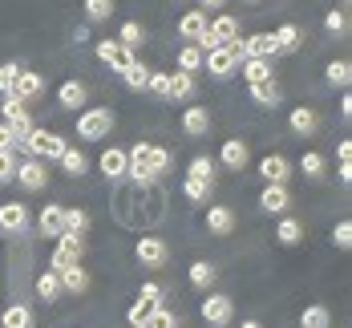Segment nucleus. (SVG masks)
I'll use <instances>...</instances> for the list:
<instances>
[{
    "instance_id": "obj_19",
    "label": "nucleus",
    "mask_w": 352,
    "mask_h": 328,
    "mask_svg": "<svg viewBox=\"0 0 352 328\" xmlns=\"http://www.w3.org/2000/svg\"><path fill=\"white\" fill-rule=\"evenodd\" d=\"M243 81L247 85H255V81H272V61H259V57H247L243 65Z\"/></svg>"
},
{
    "instance_id": "obj_44",
    "label": "nucleus",
    "mask_w": 352,
    "mask_h": 328,
    "mask_svg": "<svg viewBox=\"0 0 352 328\" xmlns=\"http://www.w3.org/2000/svg\"><path fill=\"white\" fill-rule=\"evenodd\" d=\"M142 328H178V320L166 312V308H154V312L146 316V325H142Z\"/></svg>"
},
{
    "instance_id": "obj_28",
    "label": "nucleus",
    "mask_w": 352,
    "mask_h": 328,
    "mask_svg": "<svg viewBox=\"0 0 352 328\" xmlns=\"http://www.w3.org/2000/svg\"><path fill=\"white\" fill-rule=\"evenodd\" d=\"M182 190H186V199H190V203H211V182H207V179H190V175H186Z\"/></svg>"
},
{
    "instance_id": "obj_6",
    "label": "nucleus",
    "mask_w": 352,
    "mask_h": 328,
    "mask_svg": "<svg viewBox=\"0 0 352 328\" xmlns=\"http://www.w3.org/2000/svg\"><path fill=\"white\" fill-rule=\"evenodd\" d=\"M73 263H81V239L77 235H61L57 252H53V272H65Z\"/></svg>"
},
{
    "instance_id": "obj_49",
    "label": "nucleus",
    "mask_w": 352,
    "mask_h": 328,
    "mask_svg": "<svg viewBox=\"0 0 352 328\" xmlns=\"http://www.w3.org/2000/svg\"><path fill=\"white\" fill-rule=\"evenodd\" d=\"M16 73H21V65H0V94H12Z\"/></svg>"
},
{
    "instance_id": "obj_31",
    "label": "nucleus",
    "mask_w": 352,
    "mask_h": 328,
    "mask_svg": "<svg viewBox=\"0 0 352 328\" xmlns=\"http://www.w3.org/2000/svg\"><path fill=\"white\" fill-rule=\"evenodd\" d=\"M276 235H280V243H287V248H296V243L304 239V223H300V219H283Z\"/></svg>"
},
{
    "instance_id": "obj_38",
    "label": "nucleus",
    "mask_w": 352,
    "mask_h": 328,
    "mask_svg": "<svg viewBox=\"0 0 352 328\" xmlns=\"http://www.w3.org/2000/svg\"><path fill=\"white\" fill-rule=\"evenodd\" d=\"M122 77H126V85H130V89H146V81H150V69H146L142 61H134V65L122 73Z\"/></svg>"
},
{
    "instance_id": "obj_26",
    "label": "nucleus",
    "mask_w": 352,
    "mask_h": 328,
    "mask_svg": "<svg viewBox=\"0 0 352 328\" xmlns=\"http://www.w3.org/2000/svg\"><path fill=\"white\" fill-rule=\"evenodd\" d=\"M199 69H203V49H199V45H186V49L178 53V73H190V77H195Z\"/></svg>"
},
{
    "instance_id": "obj_4",
    "label": "nucleus",
    "mask_w": 352,
    "mask_h": 328,
    "mask_svg": "<svg viewBox=\"0 0 352 328\" xmlns=\"http://www.w3.org/2000/svg\"><path fill=\"white\" fill-rule=\"evenodd\" d=\"M12 179L21 182L25 190H45L49 171H45V162H41V158H29V162H16V175H12Z\"/></svg>"
},
{
    "instance_id": "obj_30",
    "label": "nucleus",
    "mask_w": 352,
    "mask_h": 328,
    "mask_svg": "<svg viewBox=\"0 0 352 328\" xmlns=\"http://www.w3.org/2000/svg\"><path fill=\"white\" fill-rule=\"evenodd\" d=\"M170 98H178V102L195 98V77L190 73H170Z\"/></svg>"
},
{
    "instance_id": "obj_47",
    "label": "nucleus",
    "mask_w": 352,
    "mask_h": 328,
    "mask_svg": "<svg viewBox=\"0 0 352 328\" xmlns=\"http://www.w3.org/2000/svg\"><path fill=\"white\" fill-rule=\"evenodd\" d=\"M4 122H12V118H21V113H29V109H25V102H21V98H12V94H4Z\"/></svg>"
},
{
    "instance_id": "obj_20",
    "label": "nucleus",
    "mask_w": 352,
    "mask_h": 328,
    "mask_svg": "<svg viewBox=\"0 0 352 328\" xmlns=\"http://www.w3.org/2000/svg\"><path fill=\"white\" fill-rule=\"evenodd\" d=\"M251 102H259V106H280V85L276 81H255L251 85Z\"/></svg>"
},
{
    "instance_id": "obj_34",
    "label": "nucleus",
    "mask_w": 352,
    "mask_h": 328,
    "mask_svg": "<svg viewBox=\"0 0 352 328\" xmlns=\"http://www.w3.org/2000/svg\"><path fill=\"white\" fill-rule=\"evenodd\" d=\"M162 296H166V288H162V284H142V292H138V304H142V308H150V312H154V308H162Z\"/></svg>"
},
{
    "instance_id": "obj_24",
    "label": "nucleus",
    "mask_w": 352,
    "mask_h": 328,
    "mask_svg": "<svg viewBox=\"0 0 352 328\" xmlns=\"http://www.w3.org/2000/svg\"><path fill=\"white\" fill-rule=\"evenodd\" d=\"M300 328H332V312H328L324 304H312V308H304Z\"/></svg>"
},
{
    "instance_id": "obj_18",
    "label": "nucleus",
    "mask_w": 352,
    "mask_h": 328,
    "mask_svg": "<svg viewBox=\"0 0 352 328\" xmlns=\"http://www.w3.org/2000/svg\"><path fill=\"white\" fill-rule=\"evenodd\" d=\"M57 276H61V288H65V292H77V296H81V292L89 288V276H85V267H81V263H73V267L57 272Z\"/></svg>"
},
{
    "instance_id": "obj_3",
    "label": "nucleus",
    "mask_w": 352,
    "mask_h": 328,
    "mask_svg": "<svg viewBox=\"0 0 352 328\" xmlns=\"http://www.w3.org/2000/svg\"><path fill=\"white\" fill-rule=\"evenodd\" d=\"M231 316H235L231 296H207V300H203V320H207V325L227 328V325H231Z\"/></svg>"
},
{
    "instance_id": "obj_54",
    "label": "nucleus",
    "mask_w": 352,
    "mask_h": 328,
    "mask_svg": "<svg viewBox=\"0 0 352 328\" xmlns=\"http://www.w3.org/2000/svg\"><path fill=\"white\" fill-rule=\"evenodd\" d=\"M239 328H263V325H259V320H243Z\"/></svg>"
},
{
    "instance_id": "obj_48",
    "label": "nucleus",
    "mask_w": 352,
    "mask_h": 328,
    "mask_svg": "<svg viewBox=\"0 0 352 328\" xmlns=\"http://www.w3.org/2000/svg\"><path fill=\"white\" fill-rule=\"evenodd\" d=\"M332 243H336L340 252L352 243V223H349V219H344V223H336V231H332Z\"/></svg>"
},
{
    "instance_id": "obj_25",
    "label": "nucleus",
    "mask_w": 352,
    "mask_h": 328,
    "mask_svg": "<svg viewBox=\"0 0 352 328\" xmlns=\"http://www.w3.org/2000/svg\"><path fill=\"white\" fill-rule=\"evenodd\" d=\"M287 122H292V130H296V134H304V138H308V134L316 130V113H312L308 106H296Z\"/></svg>"
},
{
    "instance_id": "obj_13",
    "label": "nucleus",
    "mask_w": 352,
    "mask_h": 328,
    "mask_svg": "<svg viewBox=\"0 0 352 328\" xmlns=\"http://www.w3.org/2000/svg\"><path fill=\"white\" fill-rule=\"evenodd\" d=\"M207 231H211V235H231V231H235V215H231V207H223V203L207 207Z\"/></svg>"
},
{
    "instance_id": "obj_37",
    "label": "nucleus",
    "mask_w": 352,
    "mask_h": 328,
    "mask_svg": "<svg viewBox=\"0 0 352 328\" xmlns=\"http://www.w3.org/2000/svg\"><path fill=\"white\" fill-rule=\"evenodd\" d=\"M166 166H170V150H166V146H150V175L158 179Z\"/></svg>"
},
{
    "instance_id": "obj_14",
    "label": "nucleus",
    "mask_w": 352,
    "mask_h": 328,
    "mask_svg": "<svg viewBox=\"0 0 352 328\" xmlns=\"http://www.w3.org/2000/svg\"><path fill=\"white\" fill-rule=\"evenodd\" d=\"M178 33H182V41L199 45V41L207 36V12H186V17L178 21Z\"/></svg>"
},
{
    "instance_id": "obj_52",
    "label": "nucleus",
    "mask_w": 352,
    "mask_h": 328,
    "mask_svg": "<svg viewBox=\"0 0 352 328\" xmlns=\"http://www.w3.org/2000/svg\"><path fill=\"white\" fill-rule=\"evenodd\" d=\"M113 49H118V41H98V61H109Z\"/></svg>"
},
{
    "instance_id": "obj_39",
    "label": "nucleus",
    "mask_w": 352,
    "mask_h": 328,
    "mask_svg": "<svg viewBox=\"0 0 352 328\" xmlns=\"http://www.w3.org/2000/svg\"><path fill=\"white\" fill-rule=\"evenodd\" d=\"M134 61H138V57H134V49H122V45H118V49H113V57H109L106 65H109V69H118V73H126Z\"/></svg>"
},
{
    "instance_id": "obj_46",
    "label": "nucleus",
    "mask_w": 352,
    "mask_h": 328,
    "mask_svg": "<svg viewBox=\"0 0 352 328\" xmlns=\"http://www.w3.org/2000/svg\"><path fill=\"white\" fill-rule=\"evenodd\" d=\"M324 29H328V33H344V29H349V17H344V8H332V12L324 17Z\"/></svg>"
},
{
    "instance_id": "obj_27",
    "label": "nucleus",
    "mask_w": 352,
    "mask_h": 328,
    "mask_svg": "<svg viewBox=\"0 0 352 328\" xmlns=\"http://www.w3.org/2000/svg\"><path fill=\"white\" fill-rule=\"evenodd\" d=\"M272 36H276V49H280V53H296V49H300V29H296V25H280Z\"/></svg>"
},
{
    "instance_id": "obj_11",
    "label": "nucleus",
    "mask_w": 352,
    "mask_h": 328,
    "mask_svg": "<svg viewBox=\"0 0 352 328\" xmlns=\"http://www.w3.org/2000/svg\"><path fill=\"white\" fill-rule=\"evenodd\" d=\"M287 203H292V199H287V186H276V182H267L263 195H259V207H263L267 215H283Z\"/></svg>"
},
{
    "instance_id": "obj_55",
    "label": "nucleus",
    "mask_w": 352,
    "mask_h": 328,
    "mask_svg": "<svg viewBox=\"0 0 352 328\" xmlns=\"http://www.w3.org/2000/svg\"><path fill=\"white\" fill-rule=\"evenodd\" d=\"M203 4H207V8H219V4H223V0H203Z\"/></svg>"
},
{
    "instance_id": "obj_5",
    "label": "nucleus",
    "mask_w": 352,
    "mask_h": 328,
    "mask_svg": "<svg viewBox=\"0 0 352 328\" xmlns=\"http://www.w3.org/2000/svg\"><path fill=\"white\" fill-rule=\"evenodd\" d=\"M203 69L223 81V77H231V73L239 69V61H235L231 49H211V53H203Z\"/></svg>"
},
{
    "instance_id": "obj_40",
    "label": "nucleus",
    "mask_w": 352,
    "mask_h": 328,
    "mask_svg": "<svg viewBox=\"0 0 352 328\" xmlns=\"http://www.w3.org/2000/svg\"><path fill=\"white\" fill-rule=\"evenodd\" d=\"M186 175H190V179H207V182H211L214 179V162L207 158V154H199V158L190 162V171H186Z\"/></svg>"
},
{
    "instance_id": "obj_15",
    "label": "nucleus",
    "mask_w": 352,
    "mask_h": 328,
    "mask_svg": "<svg viewBox=\"0 0 352 328\" xmlns=\"http://www.w3.org/2000/svg\"><path fill=\"white\" fill-rule=\"evenodd\" d=\"M219 162H223L227 171H243L247 166V146L239 142V138H227L223 150H219Z\"/></svg>"
},
{
    "instance_id": "obj_29",
    "label": "nucleus",
    "mask_w": 352,
    "mask_h": 328,
    "mask_svg": "<svg viewBox=\"0 0 352 328\" xmlns=\"http://www.w3.org/2000/svg\"><path fill=\"white\" fill-rule=\"evenodd\" d=\"M190 284H195V288H211L214 284V263L195 259V263H190Z\"/></svg>"
},
{
    "instance_id": "obj_23",
    "label": "nucleus",
    "mask_w": 352,
    "mask_h": 328,
    "mask_svg": "<svg viewBox=\"0 0 352 328\" xmlns=\"http://www.w3.org/2000/svg\"><path fill=\"white\" fill-rule=\"evenodd\" d=\"M65 150H69V142H65L61 134H49V130H45V142H41V158H45V162H61Z\"/></svg>"
},
{
    "instance_id": "obj_33",
    "label": "nucleus",
    "mask_w": 352,
    "mask_h": 328,
    "mask_svg": "<svg viewBox=\"0 0 352 328\" xmlns=\"http://www.w3.org/2000/svg\"><path fill=\"white\" fill-rule=\"evenodd\" d=\"M85 231H89V215H85L81 207H73V211H65V235H77V239H81Z\"/></svg>"
},
{
    "instance_id": "obj_42",
    "label": "nucleus",
    "mask_w": 352,
    "mask_h": 328,
    "mask_svg": "<svg viewBox=\"0 0 352 328\" xmlns=\"http://www.w3.org/2000/svg\"><path fill=\"white\" fill-rule=\"evenodd\" d=\"M328 81H332V85H349V77H352V65L349 61H332V65H328Z\"/></svg>"
},
{
    "instance_id": "obj_43",
    "label": "nucleus",
    "mask_w": 352,
    "mask_h": 328,
    "mask_svg": "<svg viewBox=\"0 0 352 328\" xmlns=\"http://www.w3.org/2000/svg\"><path fill=\"white\" fill-rule=\"evenodd\" d=\"M113 12V0H85V17L89 21H106Z\"/></svg>"
},
{
    "instance_id": "obj_36",
    "label": "nucleus",
    "mask_w": 352,
    "mask_h": 328,
    "mask_svg": "<svg viewBox=\"0 0 352 328\" xmlns=\"http://www.w3.org/2000/svg\"><path fill=\"white\" fill-rule=\"evenodd\" d=\"M300 171H304L308 179H320V175H324V154H316V150H304V158H300Z\"/></svg>"
},
{
    "instance_id": "obj_35",
    "label": "nucleus",
    "mask_w": 352,
    "mask_h": 328,
    "mask_svg": "<svg viewBox=\"0 0 352 328\" xmlns=\"http://www.w3.org/2000/svg\"><path fill=\"white\" fill-rule=\"evenodd\" d=\"M8 130H12V146H21L29 134H33V118L29 113H21V118H12V122H4Z\"/></svg>"
},
{
    "instance_id": "obj_32",
    "label": "nucleus",
    "mask_w": 352,
    "mask_h": 328,
    "mask_svg": "<svg viewBox=\"0 0 352 328\" xmlns=\"http://www.w3.org/2000/svg\"><path fill=\"white\" fill-rule=\"evenodd\" d=\"M142 41H146L142 25H138V21H126V25H122V33H118V45H122V49H138Z\"/></svg>"
},
{
    "instance_id": "obj_53",
    "label": "nucleus",
    "mask_w": 352,
    "mask_h": 328,
    "mask_svg": "<svg viewBox=\"0 0 352 328\" xmlns=\"http://www.w3.org/2000/svg\"><path fill=\"white\" fill-rule=\"evenodd\" d=\"M0 150H12V130L0 122Z\"/></svg>"
},
{
    "instance_id": "obj_21",
    "label": "nucleus",
    "mask_w": 352,
    "mask_h": 328,
    "mask_svg": "<svg viewBox=\"0 0 352 328\" xmlns=\"http://www.w3.org/2000/svg\"><path fill=\"white\" fill-rule=\"evenodd\" d=\"M0 328H33V312H29L25 304H12V308H4Z\"/></svg>"
},
{
    "instance_id": "obj_2",
    "label": "nucleus",
    "mask_w": 352,
    "mask_h": 328,
    "mask_svg": "<svg viewBox=\"0 0 352 328\" xmlns=\"http://www.w3.org/2000/svg\"><path fill=\"white\" fill-rule=\"evenodd\" d=\"M134 255H138L142 267H166V259H170V248H166L158 235H142L138 248H134Z\"/></svg>"
},
{
    "instance_id": "obj_8",
    "label": "nucleus",
    "mask_w": 352,
    "mask_h": 328,
    "mask_svg": "<svg viewBox=\"0 0 352 328\" xmlns=\"http://www.w3.org/2000/svg\"><path fill=\"white\" fill-rule=\"evenodd\" d=\"M41 94H45V77H41V73H29V69L16 73L12 98H21V102H33V98H41Z\"/></svg>"
},
{
    "instance_id": "obj_9",
    "label": "nucleus",
    "mask_w": 352,
    "mask_h": 328,
    "mask_svg": "<svg viewBox=\"0 0 352 328\" xmlns=\"http://www.w3.org/2000/svg\"><path fill=\"white\" fill-rule=\"evenodd\" d=\"M0 227L12 231V235H21V231L29 227V211H25V203H0Z\"/></svg>"
},
{
    "instance_id": "obj_16",
    "label": "nucleus",
    "mask_w": 352,
    "mask_h": 328,
    "mask_svg": "<svg viewBox=\"0 0 352 328\" xmlns=\"http://www.w3.org/2000/svg\"><path fill=\"white\" fill-rule=\"evenodd\" d=\"M102 175H106L109 182L126 179V150H118V146H109L106 154H102Z\"/></svg>"
},
{
    "instance_id": "obj_7",
    "label": "nucleus",
    "mask_w": 352,
    "mask_h": 328,
    "mask_svg": "<svg viewBox=\"0 0 352 328\" xmlns=\"http://www.w3.org/2000/svg\"><path fill=\"white\" fill-rule=\"evenodd\" d=\"M36 227H41V235L61 239V235H65V211L53 207V203H45V207H41V219H36Z\"/></svg>"
},
{
    "instance_id": "obj_45",
    "label": "nucleus",
    "mask_w": 352,
    "mask_h": 328,
    "mask_svg": "<svg viewBox=\"0 0 352 328\" xmlns=\"http://www.w3.org/2000/svg\"><path fill=\"white\" fill-rule=\"evenodd\" d=\"M61 166H65L69 175H85V154H81V150H65V154H61Z\"/></svg>"
},
{
    "instance_id": "obj_56",
    "label": "nucleus",
    "mask_w": 352,
    "mask_h": 328,
    "mask_svg": "<svg viewBox=\"0 0 352 328\" xmlns=\"http://www.w3.org/2000/svg\"><path fill=\"white\" fill-rule=\"evenodd\" d=\"M247 4H259V0H247Z\"/></svg>"
},
{
    "instance_id": "obj_10",
    "label": "nucleus",
    "mask_w": 352,
    "mask_h": 328,
    "mask_svg": "<svg viewBox=\"0 0 352 328\" xmlns=\"http://www.w3.org/2000/svg\"><path fill=\"white\" fill-rule=\"evenodd\" d=\"M182 130H186L190 138H203V134L211 130V113H207V106H186V113H182Z\"/></svg>"
},
{
    "instance_id": "obj_1",
    "label": "nucleus",
    "mask_w": 352,
    "mask_h": 328,
    "mask_svg": "<svg viewBox=\"0 0 352 328\" xmlns=\"http://www.w3.org/2000/svg\"><path fill=\"white\" fill-rule=\"evenodd\" d=\"M109 130H113V109H85V113L77 118V134L89 138V142L109 138Z\"/></svg>"
},
{
    "instance_id": "obj_51",
    "label": "nucleus",
    "mask_w": 352,
    "mask_h": 328,
    "mask_svg": "<svg viewBox=\"0 0 352 328\" xmlns=\"http://www.w3.org/2000/svg\"><path fill=\"white\" fill-rule=\"evenodd\" d=\"M16 175V162H12V150H0V182H8Z\"/></svg>"
},
{
    "instance_id": "obj_22",
    "label": "nucleus",
    "mask_w": 352,
    "mask_h": 328,
    "mask_svg": "<svg viewBox=\"0 0 352 328\" xmlns=\"http://www.w3.org/2000/svg\"><path fill=\"white\" fill-rule=\"evenodd\" d=\"M57 102H61L65 109L85 106V85H81V81H65V85L57 89Z\"/></svg>"
},
{
    "instance_id": "obj_41",
    "label": "nucleus",
    "mask_w": 352,
    "mask_h": 328,
    "mask_svg": "<svg viewBox=\"0 0 352 328\" xmlns=\"http://www.w3.org/2000/svg\"><path fill=\"white\" fill-rule=\"evenodd\" d=\"M146 89H150V94H158V98H170V73H154V69H150Z\"/></svg>"
},
{
    "instance_id": "obj_50",
    "label": "nucleus",
    "mask_w": 352,
    "mask_h": 328,
    "mask_svg": "<svg viewBox=\"0 0 352 328\" xmlns=\"http://www.w3.org/2000/svg\"><path fill=\"white\" fill-rule=\"evenodd\" d=\"M336 154H340V179L349 182L352 179V142H340V150H336Z\"/></svg>"
},
{
    "instance_id": "obj_17",
    "label": "nucleus",
    "mask_w": 352,
    "mask_h": 328,
    "mask_svg": "<svg viewBox=\"0 0 352 328\" xmlns=\"http://www.w3.org/2000/svg\"><path fill=\"white\" fill-rule=\"evenodd\" d=\"M36 296H41V300H45V304H53V300H57V296H61V276H57V272H53V267H49V272H41V276H36Z\"/></svg>"
},
{
    "instance_id": "obj_12",
    "label": "nucleus",
    "mask_w": 352,
    "mask_h": 328,
    "mask_svg": "<svg viewBox=\"0 0 352 328\" xmlns=\"http://www.w3.org/2000/svg\"><path fill=\"white\" fill-rule=\"evenodd\" d=\"M259 175H263V182H276V186H283V182H287V175H292V166H287V158H283V154H267V158L259 162Z\"/></svg>"
}]
</instances>
